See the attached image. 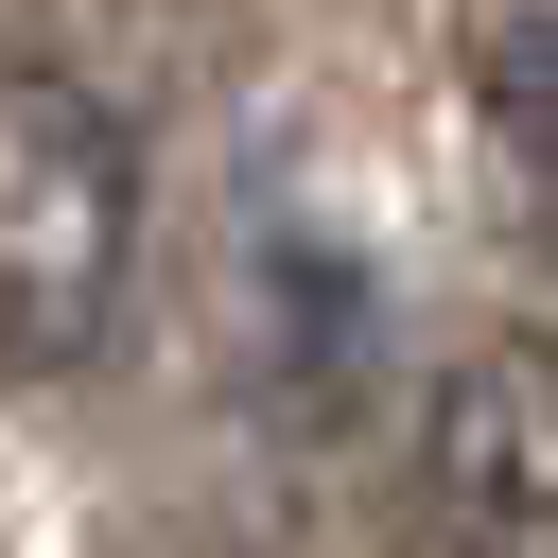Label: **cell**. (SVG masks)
Returning a JSON list of instances; mask_svg holds the SVG:
<instances>
[{
  "instance_id": "cell-1",
  "label": "cell",
  "mask_w": 558,
  "mask_h": 558,
  "mask_svg": "<svg viewBox=\"0 0 558 558\" xmlns=\"http://www.w3.org/2000/svg\"><path fill=\"white\" fill-rule=\"evenodd\" d=\"M122 279H140V140L87 70L17 52L0 70V366L52 384L122 331Z\"/></svg>"
},
{
  "instance_id": "cell-2",
  "label": "cell",
  "mask_w": 558,
  "mask_h": 558,
  "mask_svg": "<svg viewBox=\"0 0 558 558\" xmlns=\"http://www.w3.org/2000/svg\"><path fill=\"white\" fill-rule=\"evenodd\" d=\"M418 541L558 558V331H471L418 401Z\"/></svg>"
},
{
  "instance_id": "cell-3",
  "label": "cell",
  "mask_w": 558,
  "mask_h": 558,
  "mask_svg": "<svg viewBox=\"0 0 558 558\" xmlns=\"http://www.w3.org/2000/svg\"><path fill=\"white\" fill-rule=\"evenodd\" d=\"M471 140H488L506 227L558 262V0H506V17L471 35Z\"/></svg>"
}]
</instances>
